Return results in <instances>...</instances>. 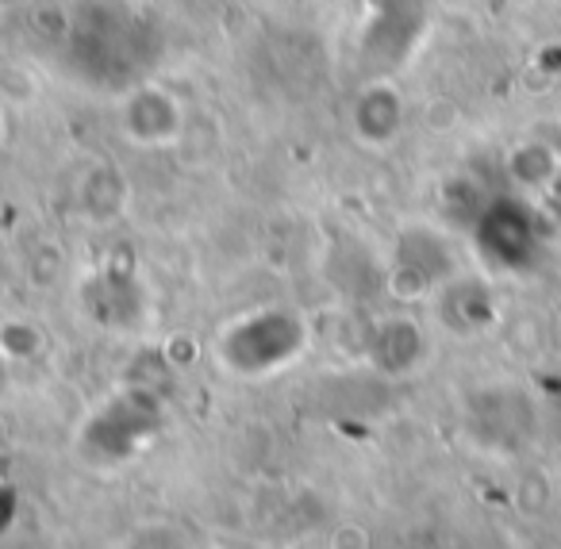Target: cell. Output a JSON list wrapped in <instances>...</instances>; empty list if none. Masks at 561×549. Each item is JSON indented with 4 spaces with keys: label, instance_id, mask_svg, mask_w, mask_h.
I'll list each match as a JSON object with an SVG mask.
<instances>
[{
    "label": "cell",
    "instance_id": "obj_1",
    "mask_svg": "<svg viewBox=\"0 0 561 549\" xmlns=\"http://www.w3.org/2000/svg\"><path fill=\"white\" fill-rule=\"evenodd\" d=\"M124 549H193L188 538L170 523H150V526H139L131 538L124 541Z\"/></svg>",
    "mask_w": 561,
    "mask_h": 549
},
{
    "label": "cell",
    "instance_id": "obj_2",
    "mask_svg": "<svg viewBox=\"0 0 561 549\" xmlns=\"http://www.w3.org/2000/svg\"><path fill=\"white\" fill-rule=\"evenodd\" d=\"M331 549H369V538L358 526H339V530L331 534Z\"/></svg>",
    "mask_w": 561,
    "mask_h": 549
}]
</instances>
